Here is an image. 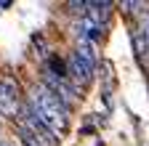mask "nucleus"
Wrapping results in <instances>:
<instances>
[{"label":"nucleus","mask_w":149,"mask_h":146,"mask_svg":"<svg viewBox=\"0 0 149 146\" xmlns=\"http://www.w3.org/2000/svg\"><path fill=\"white\" fill-rule=\"evenodd\" d=\"M29 112L37 117V120H43L51 130L56 136H61L67 130V112L69 109L59 101V96L53 93V90H48L43 82L40 85H35L32 88V96H29Z\"/></svg>","instance_id":"f257e3e1"},{"label":"nucleus","mask_w":149,"mask_h":146,"mask_svg":"<svg viewBox=\"0 0 149 146\" xmlns=\"http://www.w3.org/2000/svg\"><path fill=\"white\" fill-rule=\"evenodd\" d=\"M19 122L27 125L29 130L37 136V141H40L43 146H59V138H56V133L51 130V127H48L43 120H37V117L29 112V106H24V109H22V117H19Z\"/></svg>","instance_id":"f03ea898"},{"label":"nucleus","mask_w":149,"mask_h":146,"mask_svg":"<svg viewBox=\"0 0 149 146\" xmlns=\"http://www.w3.org/2000/svg\"><path fill=\"white\" fill-rule=\"evenodd\" d=\"M93 72H96V69H91L80 56H77V53H72V56L67 59V80L74 85V88H85L91 80H93Z\"/></svg>","instance_id":"7ed1b4c3"},{"label":"nucleus","mask_w":149,"mask_h":146,"mask_svg":"<svg viewBox=\"0 0 149 146\" xmlns=\"http://www.w3.org/2000/svg\"><path fill=\"white\" fill-rule=\"evenodd\" d=\"M0 114L6 117H19L22 109H19V90L11 80H0Z\"/></svg>","instance_id":"20e7f679"},{"label":"nucleus","mask_w":149,"mask_h":146,"mask_svg":"<svg viewBox=\"0 0 149 146\" xmlns=\"http://www.w3.org/2000/svg\"><path fill=\"white\" fill-rule=\"evenodd\" d=\"M74 32H77V40H88V43H96L101 35H104V27L99 21H93L88 13H83L77 21H74Z\"/></svg>","instance_id":"39448f33"},{"label":"nucleus","mask_w":149,"mask_h":146,"mask_svg":"<svg viewBox=\"0 0 149 146\" xmlns=\"http://www.w3.org/2000/svg\"><path fill=\"white\" fill-rule=\"evenodd\" d=\"M133 45H136L139 59L149 56V11H144L139 16V24H136V32H133Z\"/></svg>","instance_id":"423d86ee"},{"label":"nucleus","mask_w":149,"mask_h":146,"mask_svg":"<svg viewBox=\"0 0 149 146\" xmlns=\"http://www.w3.org/2000/svg\"><path fill=\"white\" fill-rule=\"evenodd\" d=\"M77 56L91 66V69H96V64H99V56H96V43H88V40H77Z\"/></svg>","instance_id":"0eeeda50"},{"label":"nucleus","mask_w":149,"mask_h":146,"mask_svg":"<svg viewBox=\"0 0 149 146\" xmlns=\"http://www.w3.org/2000/svg\"><path fill=\"white\" fill-rule=\"evenodd\" d=\"M16 130H19V141H22V146H43L40 141H37V136L29 130L27 125H22V122H19V127H16Z\"/></svg>","instance_id":"6e6552de"},{"label":"nucleus","mask_w":149,"mask_h":146,"mask_svg":"<svg viewBox=\"0 0 149 146\" xmlns=\"http://www.w3.org/2000/svg\"><path fill=\"white\" fill-rule=\"evenodd\" d=\"M0 146H11V143H0Z\"/></svg>","instance_id":"1a4fd4ad"}]
</instances>
